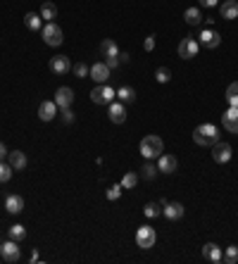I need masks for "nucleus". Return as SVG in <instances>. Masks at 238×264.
Instances as JSON below:
<instances>
[{"instance_id": "39448f33", "label": "nucleus", "mask_w": 238, "mask_h": 264, "mask_svg": "<svg viewBox=\"0 0 238 264\" xmlns=\"http://www.w3.org/2000/svg\"><path fill=\"white\" fill-rule=\"evenodd\" d=\"M43 40L50 45V48H57V45H62V40H65V34H62V27H57L55 22H48L45 27H43Z\"/></svg>"}, {"instance_id": "2eb2a0df", "label": "nucleus", "mask_w": 238, "mask_h": 264, "mask_svg": "<svg viewBox=\"0 0 238 264\" xmlns=\"http://www.w3.org/2000/svg\"><path fill=\"white\" fill-rule=\"evenodd\" d=\"M176 169H179V159H176V155H159L158 157V172L174 174Z\"/></svg>"}, {"instance_id": "393cba45", "label": "nucleus", "mask_w": 238, "mask_h": 264, "mask_svg": "<svg viewBox=\"0 0 238 264\" xmlns=\"http://www.w3.org/2000/svg\"><path fill=\"white\" fill-rule=\"evenodd\" d=\"M117 98H119V103L131 105V103H136V88H131V86H121L117 91Z\"/></svg>"}, {"instance_id": "0eeeda50", "label": "nucleus", "mask_w": 238, "mask_h": 264, "mask_svg": "<svg viewBox=\"0 0 238 264\" xmlns=\"http://www.w3.org/2000/svg\"><path fill=\"white\" fill-rule=\"evenodd\" d=\"M198 50H200V43L196 38H191V36H186V38L179 43V57H181V60L198 57Z\"/></svg>"}, {"instance_id": "c756f323", "label": "nucleus", "mask_w": 238, "mask_h": 264, "mask_svg": "<svg viewBox=\"0 0 238 264\" xmlns=\"http://www.w3.org/2000/svg\"><path fill=\"white\" fill-rule=\"evenodd\" d=\"M119 184H121V188H133V186L138 184V174H136V172H126L124 176H121V181H119Z\"/></svg>"}, {"instance_id": "f3484780", "label": "nucleus", "mask_w": 238, "mask_h": 264, "mask_svg": "<svg viewBox=\"0 0 238 264\" xmlns=\"http://www.w3.org/2000/svg\"><path fill=\"white\" fill-rule=\"evenodd\" d=\"M202 257L212 264L222 262V248H219L217 243H205V245H202Z\"/></svg>"}, {"instance_id": "58836bf2", "label": "nucleus", "mask_w": 238, "mask_h": 264, "mask_svg": "<svg viewBox=\"0 0 238 264\" xmlns=\"http://www.w3.org/2000/svg\"><path fill=\"white\" fill-rule=\"evenodd\" d=\"M105 65L110 67V69H117V67H119V55H117V57H107Z\"/></svg>"}, {"instance_id": "6ab92c4d", "label": "nucleus", "mask_w": 238, "mask_h": 264, "mask_svg": "<svg viewBox=\"0 0 238 264\" xmlns=\"http://www.w3.org/2000/svg\"><path fill=\"white\" fill-rule=\"evenodd\" d=\"M184 205H181V202H167V205H164V210H162V214H164V217H167V219H169V222H176V219H181V217H184Z\"/></svg>"}, {"instance_id": "423d86ee", "label": "nucleus", "mask_w": 238, "mask_h": 264, "mask_svg": "<svg viewBox=\"0 0 238 264\" xmlns=\"http://www.w3.org/2000/svg\"><path fill=\"white\" fill-rule=\"evenodd\" d=\"M0 257L5 260V262H19V257H22V250H19V245H17V240H5V243H0Z\"/></svg>"}, {"instance_id": "a19ab883", "label": "nucleus", "mask_w": 238, "mask_h": 264, "mask_svg": "<svg viewBox=\"0 0 238 264\" xmlns=\"http://www.w3.org/2000/svg\"><path fill=\"white\" fill-rule=\"evenodd\" d=\"M5 155H7V148L5 143H0V162H5Z\"/></svg>"}, {"instance_id": "dca6fc26", "label": "nucleus", "mask_w": 238, "mask_h": 264, "mask_svg": "<svg viewBox=\"0 0 238 264\" xmlns=\"http://www.w3.org/2000/svg\"><path fill=\"white\" fill-rule=\"evenodd\" d=\"M57 110H60V107L55 105V100H43V103L39 105L40 121H53V119L57 117Z\"/></svg>"}, {"instance_id": "a878e982", "label": "nucleus", "mask_w": 238, "mask_h": 264, "mask_svg": "<svg viewBox=\"0 0 238 264\" xmlns=\"http://www.w3.org/2000/svg\"><path fill=\"white\" fill-rule=\"evenodd\" d=\"M184 19H186V24H191V27H198V24L202 22V19H205V17L200 14L198 7H188V10L184 12Z\"/></svg>"}, {"instance_id": "cd10ccee", "label": "nucleus", "mask_w": 238, "mask_h": 264, "mask_svg": "<svg viewBox=\"0 0 238 264\" xmlns=\"http://www.w3.org/2000/svg\"><path fill=\"white\" fill-rule=\"evenodd\" d=\"M7 236L12 238V240H17V243H19V240H24V238H27V228H24L22 224H14V226H10Z\"/></svg>"}, {"instance_id": "f704fd0d", "label": "nucleus", "mask_w": 238, "mask_h": 264, "mask_svg": "<svg viewBox=\"0 0 238 264\" xmlns=\"http://www.w3.org/2000/svg\"><path fill=\"white\" fill-rule=\"evenodd\" d=\"M159 212H162V210H159V205H158V202H148L146 207H143V214H146L148 219H155V217H158Z\"/></svg>"}, {"instance_id": "4be33fe9", "label": "nucleus", "mask_w": 238, "mask_h": 264, "mask_svg": "<svg viewBox=\"0 0 238 264\" xmlns=\"http://www.w3.org/2000/svg\"><path fill=\"white\" fill-rule=\"evenodd\" d=\"M24 24L29 31H40L43 29V17L39 12H27L24 14Z\"/></svg>"}, {"instance_id": "f257e3e1", "label": "nucleus", "mask_w": 238, "mask_h": 264, "mask_svg": "<svg viewBox=\"0 0 238 264\" xmlns=\"http://www.w3.org/2000/svg\"><path fill=\"white\" fill-rule=\"evenodd\" d=\"M193 141L200 148H212L214 143H219V129L214 124H200L193 131Z\"/></svg>"}, {"instance_id": "a211bd4d", "label": "nucleus", "mask_w": 238, "mask_h": 264, "mask_svg": "<svg viewBox=\"0 0 238 264\" xmlns=\"http://www.w3.org/2000/svg\"><path fill=\"white\" fill-rule=\"evenodd\" d=\"M219 14H222V19H238V2L236 0H224L222 5H219Z\"/></svg>"}, {"instance_id": "c85d7f7f", "label": "nucleus", "mask_w": 238, "mask_h": 264, "mask_svg": "<svg viewBox=\"0 0 238 264\" xmlns=\"http://www.w3.org/2000/svg\"><path fill=\"white\" fill-rule=\"evenodd\" d=\"M222 262L224 264H236L238 262V245H229L226 252L222 255Z\"/></svg>"}, {"instance_id": "20e7f679", "label": "nucleus", "mask_w": 238, "mask_h": 264, "mask_svg": "<svg viewBox=\"0 0 238 264\" xmlns=\"http://www.w3.org/2000/svg\"><path fill=\"white\" fill-rule=\"evenodd\" d=\"M155 243H158V231L153 226H138V231H136V245L141 250H150Z\"/></svg>"}, {"instance_id": "37998d69", "label": "nucleus", "mask_w": 238, "mask_h": 264, "mask_svg": "<svg viewBox=\"0 0 238 264\" xmlns=\"http://www.w3.org/2000/svg\"><path fill=\"white\" fill-rule=\"evenodd\" d=\"M236 2H238V0H236Z\"/></svg>"}, {"instance_id": "bb28decb", "label": "nucleus", "mask_w": 238, "mask_h": 264, "mask_svg": "<svg viewBox=\"0 0 238 264\" xmlns=\"http://www.w3.org/2000/svg\"><path fill=\"white\" fill-rule=\"evenodd\" d=\"M226 103H229V107H238V81L229 83V88H226Z\"/></svg>"}, {"instance_id": "b1692460", "label": "nucleus", "mask_w": 238, "mask_h": 264, "mask_svg": "<svg viewBox=\"0 0 238 264\" xmlns=\"http://www.w3.org/2000/svg\"><path fill=\"white\" fill-rule=\"evenodd\" d=\"M39 14L45 19V22H55V19H57V5L48 0V2H43V5H40V12Z\"/></svg>"}, {"instance_id": "f8f14e48", "label": "nucleus", "mask_w": 238, "mask_h": 264, "mask_svg": "<svg viewBox=\"0 0 238 264\" xmlns=\"http://www.w3.org/2000/svg\"><path fill=\"white\" fill-rule=\"evenodd\" d=\"M72 103H74V91H72L69 86H62V88L55 91V105L60 107V110L72 107Z\"/></svg>"}, {"instance_id": "ddd939ff", "label": "nucleus", "mask_w": 238, "mask_h": 264, "mask_svg": "<svg viewBox=\"0 0 238 264\" xmlns=\"http://www.w3.org/2000/svg\"><path fill=\"white\" fill-rule=\"evenodd\" d=\"M222 126L229 133H238V107H229L222 114Z\"/></svg>"}, {"instance_id": "c9c22d12", "label": "nucleus", "mask_w": 238, "mask_h": 264, "mask_svg": "<svg viewBox=\"0 0 238 264\" xmlns=\"http://www.w3.org/2000/svg\"><path fill=\"white\" fill-rule=\"evenodd\" d=\"M121 190H124V188H121V184H112L110 186V188H107V200H119V195H121Z\"/></svg>"}, {"instance_id": "9d476101", "label": "nucleus", "mask_w": 238, "mask_h": 264, "mask_svg": "<svg viewBox=\"0 0 238 264\" xmlns=\"http://www.w3.org/2000/svg\"><path fill=\"white\" fill-rule=\"evenodd\" d=\"M107 114H110V121H112V124H124V121H126V105L115 100V103L107 105Z\"/></svg>"}, {"instance_id": "4c0bfd02", "label": "nucleus", "mask_w": 238, "mask_h": 264, "mask_svg": "<svg viewBox=\"0 0 238 264\" xmlns=\"http://www.w3.org/2000/svg\"><path fill=\"white\" fill-rule=\"evenodd\" d=\"M62 121H65V124H74V112H72V107H65V110H62Z\"/></svg>"}, {"instance_id": "5701e85b", "label": "nucleus", "mask_w": 238, "mask_h": 264, "mask_svg": "<svg viewBox=\"0 0 238 264\" xmlns=\"http://www.w3.org/2000/svg\"><path fill=\"white\" fill-rule=\"evenodd\" d=\"M119 55V48H117V43L112 38H105L103 43H100V57H117Z\"/></svg>"}, {"instance_id": "7ed1b4c3", "label": "nucleus", "mask_w": 238, "mask_h": 264, "mask_svg": "<svg viewBox=\"0 0 238 264\" xmlns=\"http://www.w3.org/2000/svg\"><path fill=\"white\" fill-rule=\"evenodd\" d=\"M115 98H117V91L107 83H98L91 91V100L95 105H110V103H115Z\"/></svg>"}, {"instance_id": "6e6552de", "label": "nucleus", "mask_w": 238, "mask_h": 264, "mask_svg": "<svg viewBox=\"0 0 238 264\" xmlns=\"http://www.w3.org/2000/svg\"><path fill=\"white\" fill-rule=\"evenodd\" d=\"M198 43H200V48H207V50H214L219 43H222V36L214 31V29H202L200 31V38H198Z\"/></svg>"}, {"instance_id": "72a5a7b5", "label": "nucleus", "mask_w": 238, "mask_h": 264, "mask_svg": "<svg viewBox=\"0 0 238 264\" xmlns=\"http://www.w3.org/2000/svg\"><path fill=\"white\" fill-rule=\"evenodd\" d=\"M12 167L10 164H5V162H0V184H7L10 179H12Z\"/></svg>"}, {"instance_id": "f03ea898", "label": "nucleus", "mask_w": 238, "mask_h": 264, "mask_svg": "<svg viewBox=\"0 0 238 264\" xmlns=\"http://www.w3.org/2000/svg\"><path fill=\"white\" fill-rule=\"evenodd\" d=\"M138 150H141V155L146 159H158L159 155L164 152V143H162L159 136H146V138L141 141Z\"/></svg>"}, {"instance_id": "7c9ffc66", "label": "nucleus", "mask_w": 238, "mask_h": 264, "mask_svg": "<svg viewBox=\"0 0 238 264\" xmlns=\"http://www.w3.org/2000/svg\"><path fill=\"white\" fill-rule=\"evenodd\" d=\"M72 72H74V76H77V79H86V76H88V72H91V67H86L83 62H77V65H72Z\"/></svg>"}, {"instance_id": "ea45409f", "label": "nucleus", "mask_w": 238, "mask_h": 264, "mask_svg": "<svg viewBox=\"0 0 238 264\" xmlns=\"http://www.w3.org/2000/svg\"><path fill=\"white\" fill-rule=\"evenodd\" d=\"M217 2H219V0H200L202 7H217Z\"/></svg>"}, {"instance_id": "1a4fd4ad", "label": "nucleus", "mask_w": 238, "mask_h": 264, "mask_svg": "<svg viewBox=\"0 0 238 264\" xmlns=\"http://www.w3.org/2000/svg\"><path fill=\"white\" fill-rule=\"evenodd\" d=\"M231 146L229 143H224V141H219V143H214L212 146V159L217 162V164H226L229 159H231Z\"/></svg>"}, {"instance_id": "9b49d317", "label": "nucleus", "mask_w": 238, "mask_h": 264, "mask_svg": "<svg viewBox=\"0 0 238 264\" xmlns=\"http://www.w3.org/2000/svg\"><path fill=\"white\" fill-rule=\"evenodd\" d=\"M50 72L57 74V76H65L67 72H72V62H69V57H65V55H55L53 60H50Z\"/></svg>"}, {"instance_id": "79ce46f5", "label": "nucleus", "mask_w": 238, "mask_h": 264, "mask_svg": "<svg viewBox=\"0 0 238 264\" xmlns=\"http://www.w3.org/2000/svg\"><path fill=\"white\" fill-rule=\"evenodd\" d=\"M119 62H121V65H124V62H129V55H126V53H119Z\"/></svg>"}, {"instance_id": "412c9836", "label": "nucleus", "mask_w": 238, "mask_h": 264, "mask_svg": "<svg viewBox=\"0 0 238 264\" xmlns=\"http://www.w3.org/2000/svg\"><path fill=\"white\" fill-rule=\"evenodd\" d=\"M5 210L10 212V214H19V212L24 210V198L17 195V193L7 195V198H5Z\"/></svg>"}, {"instance_id": "2f4dec72", "label": "nucleus", "mask_w": 238, "mask_h": 264, "mask_svg": "<svg viewBox=\"0 0 238 264\" xmlns=\"http://www.w3.org/2000/svg\"><path fill=\"white\" fill-rule=\"evenodd\" d=\"M155 79H158V83H169V81H172V72H169L167 67H158Z\"/></svg>"}, {"instance_id": "4468645a", "label": "nucleus", "mask_w": 238, "mask_h": 264, "mask_svg": "<svg viewBox=\"0 0 238 264\" xmlns=\"http://www.w3.org/2000/svg\"><path fill=\"white\" fill-rule=\"evenodd\" d=\"M110 67L105 65V62H95V65L91 67V72H88V76H91L95 83H107V79H110Z\"/></svg>"}, {"instance_id": "473e14b6", "label": "nucleus", "mask_w": 238, "mask_h": 264, "mask_svg": "<svg viewBox=\"0 0 238 264\" xmlns=\"http://www.w3.org/2000/svg\"><path fill=\"white\" fill-rule=\"evenodd\" d=\"M141 172H143V179H148V181H150V179H155V174H158V164H153V159H148Z\"/></svg>"}, {"instance_id": "e433bc0d", "label": "nucleus", "mask_w": 238, "mask_h": 264, "mask_svg": "<svg viewBox=\"0 0 238 264\" xmlns=\"http://www.w3.org/2000/svg\"><path fill=\"white\" fill-rule=\"evenodd\" d=\"M155 38H158L155 34L146 36V40H143V50H146V53H153V50H155Z\"/></svg>"}, {"instance_id": "aec40b11", "label": "nucleus", "mask_w": 238, "mask_h": 264, "mask_svg": "<svg viewBox=\"0 0 238 264\" xmlns=\"http://www.w3.org/2000/svg\"><path fill=\"white\" fill-rule=\"evenodd\" d=\"M7 159H10V167H12L14 172H22L24 167H27V155L22 152V150H12V152H7Z\"/></svg>"}]
</instances>
